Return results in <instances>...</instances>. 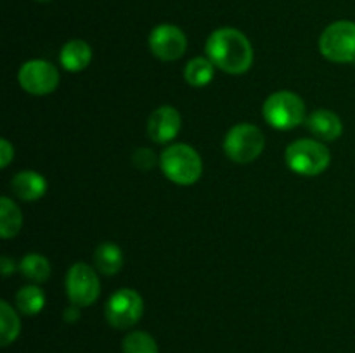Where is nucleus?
<instances>
[{"mask_svg":"<svg viewBox=\"0 0 355 353\" xmlns=\"http://www.w3.org/2000/svg\"><path fill=\"white\" fill-rule=\"evenodd\" d=\"M23 225V215L12 199L3 196L0 199V237L10 239L17 235Z\"/></svg>","mask_w":355,"mask_h":353,"instance_id":"16","label":"nucleus"},{"mask_svg":"<svg viewBox=\"0 0 355 353\" xmlns=\"http://www.w3.org/2000/svg\"><path fill=\"white\" fill-rule=\"evenodd\" d=\"M19 270L26 279L33 280V282H45L51 275V263L45 256L31 253L21 260Z\"/></svg>","mask_w":355,"mask_h":353,"instance_id":"19","label":"nucleus"},{"mask_svg":"<svg viewBox=\"0 0 355 353\" xmlns=\"http://www.w3.org/2000/svg\"><path fill=\"white\" fill-rule=\"evenodd\" d=\"M94 263L104 275H114L123 266V253L114 242H103L94 251Z\"/></svg>","mask_w":355,"mask_h":353,"instance_id":"15","label":"nucleus"},{"mask_svg":"<svg viewBox=\"0 0 355 353\" xmlns=\"http://www.w3.org/2000/svg\"><path fill=\"white\" fill-rule=\"evenodd\" d=\"M16 307L24 315H37L45 307V294L37 286H24L16 294Z\"/></svg>","mask_w":355,"mask_h":353,"instance_id":"20","label":"nucleus"},{"mask_svg":"<svg viewBox=\"0 0 355 353\" xmlns=\"http://www.w3.org/2000/svg\"><path fill=\"white\" fill-rule=\"evenodd\" d=\"M37 2H51V0H37Z\"/></svg>","mask_w":355,"mask_h":353,"instance_id":"26","label":"nucleus"},{"mask_svg":"<svg viewBox=\"0 0 355 353\" xmlns=\"http://www.w3.org/2000/svg\"><path fill=\"white\" fill-rule=\"evenodd\" d=\"M99 277L87 263H75L66 275V293L76 307H90L99 298Z\"/></svg>","mask_w":355,"mask_h":353,"instance_id":"8","label":"nucleus"},{"mask_svg":"<svg viewBox=\"0 0 355 353\" xmlns=\"http://www.w3.org/2000/svg\"><path fill=\"white\" fill-rule=\"evenodd\" d=\"M329 163H331V152L319 141L300 138L286 149V165L298 175H319L328 168Z\"/></svg>","mask_w":355,"mask_h":353,"instance_id":"4","label":"nucleus"},{"mask_svg":"<svg viewBox=\"0 0 355 353\" xmlns=\"http://www.w3.org/2000/svg\"><path fill=\"white\" fill-rule=\"evenodd\" d=\"M10 189L16 194L19 199L23 201H37L47 190V182H45L44 175L31 170H24L19 172L10 182Z\"/></svg>","mask_w":355,"mask_h":353,"instance_id":"13","label":"nucleus"},{"mask_svg":"<svg viewBox=\"0 0 355 353\" xmlns=\"http://www.w3.org/2000/svg\"><path fill=\"white\" fill-rule=\"evenodd\" d=\"M262 114L272 128L291 130L305 121V102L295 92L279 90L267 97Z\"/></svg>","mask_w":355,"mask_h":353,"instance_id":"3","label":"nucleus"},{"mask_svg":"<svg viewBox=\"0 0 355 353\" xmlns=\"http://www.w3.org/2000/svg\"><path fill=\"white\" fill-rule=\"evenodd\" d=\"M21 322L14 308L6 300L0 301V345L7 346L19 336Z\"/></svg>","mask_w":355,"mask_h":353,"instance_id":"18","label":"nucleus"},{"mask_svg":"<svg viewBox=\"0 0 355 353\" xmlns=\"http://www.w3.org/2000/svg\"><path fill=\"white\" fill-rule=\"evenodd\" d=\"M19 85L31 96H47L54 92L59 83V71L52 62L44 59H33L21 66Z\"/></svg>","mask_w":355,"mask_h":353,"instance_id":"9","label":"nucleus"},{"mask_svg":"<svg viewBox=\"0 0 355 353\" xmlns=\"http://www.w3.org/2000/svg\"><path fill=\"white\" fill-rule=\"evenodd\" d=\"M266 147V137L255 125L241 123L232 127L224 138V151L231 161L246 165L262 154Z\"/></svg>","mask_w":355,"mask_h":353,"instance_id":"5","label":"nucleus"},{"mask_svg":"<svg viewBox=\"0 0 355 353\" xmlns=\"http://www.w3.org/2000/svg\"><path fill=\"white\" fill-rule=\"evenodd\" d=\"M123 353H159L155 338L144 331H134L123 339Z\"/></svg>","mask_w":355,"mask_h":353,"instance_id":"21","label":"nucleus"},{"mask_svg":"<svg viewBox=\"0 0 355 353\" xmlns=\"http://www.w3.org/2000/svg\"><path fill=\"white\" fill-rule=\"evenodd\" d=\"M132 161H134V165L137 166L139 170H151L156 163V156L151 149L141 147L134 152Z\"/></svg>","mask_w":355,"mask_h":353,"instance_id":"22","label":"nucleus"},{"mask_svg":"<svg viewBox=\"0 0 355 353\" xmlns=\"http://www.w3.org/2000/svg\"><path fill=\"white\" fill-rule=\"evenodd\" d=\"M144 303L137 291L120 289L107 300L106 320L114 329H128L137 324L142 317Z\"/></svg>","mask_w":355,"mask_h":353,"instance_id":"7","label":"nucleus"},{"mask_svg":"<svg viewBox=\"0 0 355 353\" xmlns=\"http://www.w3.org/2000/svg\"><path fill=\"white\" fill-rule=\"evenodd\" d=\"M62 68L71 73H78L85 69L92 61V48L83 40H69L62 47L61 55H59Z\"/></svg>","mask_w":355,"mask_h":353,"instance_id":"14","label":"nucleus"},{"mask_svg":"<svg viewBox=\"0 0 355 353\" xmlns=\"http://www.w3.org/2000/svg\"><path fill=\"white\" fill-rule=\"evenodd\" d=\"M180 113L172 106H162L151 114L148 121V134L158 144L175 138L180 130Z\"/></svg>","mask_w":355,"mask_h":353,"instance_id":"11","label":"nucleus"},{"mask_svg":"<svg viewBox=\"0 0 355 353\" xmlns=\"http://www.w3.org/2000/svg\"><path fill=\"white\" fill-rule=\"evenodd\" d=\"M322 55L333 62H355V23L336 21L319 38Z\"/></svg>","mask_w":355,"mask_h":353,"instance_id":"6","label":"nucleus"},{"mask_svg":"<svg viewBox=\"0 0 355 353\" xmlns=\"http://www.w3.org/2000/svg\"><path fill=\"white\" fill-rule=\"evenodd\" d=\"M80 307H76V305H73V307L66 308L64 310V320L69 322V324H73V322H76L80 318Z\"/></svg>","mask_w":355,"mask_h":353,"instance_id":"25","label":"nucleus"},{"mask_svg":"<svg viewBox=\"0 0 355 353\" xmlns=\"http://www.w3.org/2000/svg\"><path fill=\"white\" fill-rule=\"evenodd\" d=\"M149 48L162 61H177L187 48V38L173 24H159L149 35Z\"/></svg>","mask_w":355,"mask_h":353,"instance_id":"10","label":"nucleus"},{"mask_svg":"<svg viewBox=\"0 0 355 353\" xmlns=\"http://www.w3.org/2000/svg\"><path fill=\"white\" fill-rule=\"evenodd\" d=\"M305 123H307L311 134L321 141H336L343 132L340 116L329 109L314 111Z\"/></svg>","mask_w":355,"mask_h":353,"instance_id":"12","label":"nucleus"},{"mask_svg":"<svg viewBox=\"0 0 355 353\" xmlns=\"http://www.w3.org/2000/svg\"><path fill=\"white\" fill-rule=\"evenodd\" d=\"M12 158H14V147L10 145L9 141L2 138V141H0V168H7Z\"/></svg>","mask_w":355,"mask_h":353,"instance_id":"23","label":"nucleus"},{"mask_svg":"<svg viewBox=\"0 0 355 353\" xmlns=\"http://www.w3.org/2000/svg\"><path fill=\"white\" fill-rule=\"evenodd\" d=\"M0 269H2V275L7 277V275H10V273L14 272L16 265L10 262V258H7V256H2V258H0Z\"/></svg>","mask_w":355,"mask_h":353,"instance_id":"24","label":"nucleus"},{"mask_svg":"<svg viewBox=\"0 0 355 353\" xmlns=\"http://www.w3.org/2000/svg\"><path fill=\"white\" fill-rule=\"evenodd\" d=\"M215 66L207 57H194L187 62L184 78L191 87H205L214 80Z\"/></svg>","mask_w":355,"mask_h":353,"instance_id":"17","label":"nucleus"},{"mask_svg":"<svg viewBox=\"0 0 355 353\" xmlns=\"http://www.w3.org/2000/svg\"><path fill=\"white\" fill-rule=\"evenodd\" d=\"M166 179L179 185H191L198 182L203 172V163L196 149L187 144H175L166 147L159 158Z\"/></svg>","mask_w":355,"mask_h":353,"instance_id":"2","label":"nucleus"},{"mask_svg":"<svg viewBox=\"0 0 355 353\" xmlns=\"http://www.w3.org/2000/svg\"><path fill=\"white\" fill-rule=\"evenodd\" d=\"M207 55L215 68L229 75H241L253 64V47L246 35L234 28L214 31L207 42Z\"/></svg>","mask_w":355,"mask_h":353,"instance_id":"1","label":"nucleus"}]
</instances>
